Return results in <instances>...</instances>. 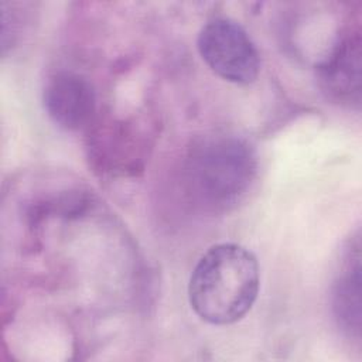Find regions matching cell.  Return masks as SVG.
Wrapping results in <instances>:
<instances>
[{"instance_id":"6da1fadb","label":"cell","mask_w":362,"mask_h":362,"mask_svg":"<svg viewBox=\"0 0 362 362\" xmlns=\"http://www.w3.org/2000/svg\"><path fill=\"white\" fill-rule=\"evenodd\" d=\"M257 173L253 147L242 137L215 133L197 139L182 161V187L201 211L222 214L249 192Z\"/></svg>"},{"instance_id":"7a4b0ae2","label":"cell","mask_w":362,"mask_h":362,"mask_svg":"<svg viewBox=\"0 0 362 362\" xmlns=\"http://www.w3.org/2000/svg\"><path fill=\"white\" fill-rule=\"evenodd\" d=\"M259 287L255 255L238 243H218L197 262L188 283V300L201 320L229 325L250 311Z\"/></svg>"},{"instance_id":"3957f363","label":"cell","mask_w":362,"mask_h":362,"mask_svg":"<svg viewBox=\"0 0 362 362\" xmlns=\"http://www.w3.org/2000/svg\"><path fill=\"white\" fill-rule=\"evenodd\" d=\"M197 47L211 71L228 82L249 85L259 76V51L247 31L235 20H208L198 34Z\"/></svg>"},{"instance_id":"277c9868","label":"cell","mask_w":362,"mask_h":362,"mask_svg":"<svg viewBox=\"0 0 362 362\" xmlns=\"http://www.w3.org/2000/svg\"><path fill=\"white\" fill-rule=\"evenodd\" d=\"M51 120L65 130L89 127L96 113V92L88 78L72 71L51 75L42 93Z\"/></svg>"},{"instance_id":"5b68a950","label":"cell","mask_w":362,"mask_h":362,"mask_svg":"<svg viewBox=\"0 0 362 362\" xmlns=\"http://www.w3.org/2000/svg\"><path fill=\"white\" fill-rule=\"evenodd\" d=\"M361 54L359 33H349L335 44L328 57L318 65V83L328 99L359 105Z\"/></svg>"},{"instance_id":"8992f818","label":"cell","mask_w":362,"mask_h":362,"mask_svg":"<svg viewBox=\"0 0 362 362\" xmlns=\"http://www.w3.org/2000/svg\"><path fill=\"white\" fill-rule=\"evenodd\" d=\"M332 310L338 325L349 335L361 332V266L359 259L349 264L335 283Z\"/></svg>"},{"instance_id":"52a82bcc","label":"cell","mask_w":362,"mask_h":362,"mask_svg":"<svg viewBox=\"0 0 362 362\" xmlns=\"http://www.w3.org/2000/svg\"><path fill=\"white\" fill-rule=\"evenodd\" d=\"M92 136L89 147H92V154L99 164L119 170L134 164V160L130 158L134 153V144L130 139L133 133L129 127H123L122 123L110 124L105 129L95 130Z\"/></svg>"}]
</instances>
